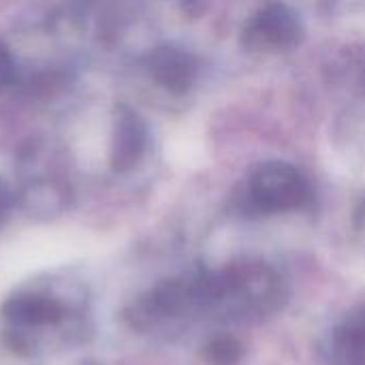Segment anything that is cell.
<instances>
[{
    "label": "cell",
    "mask_w": 365,
    "mask_h": 365,
    "mask_svg": "<svg viewBox=\"0 0 365 365\" xmlns=\"http://www.w3.org/2000/svg\"><path fill=\"white\" fill-rule=\"evenodd\" d=\"M197 321L220 327L257 325L284 310L289 278L263 259H240L220 267L192 269Z\"/></svg>",
    "instance_id": "obj_1"
},
{
    "label": "cell",
    "mask_w": 365,
    "mask_h": 365,
    "mask_svg": "<svg viewBox=\"0 0 365 365\" xmlns=\"http://www.w3.org/2000/svg\"><path fill=\"white\" fill-rule=\"evenodd\" d=\"M312 205V182L304 175V171L284 160L261 163L231 195V212L246 220L306 212Z\"/></svg>",
    "instance_id": "obj_2"
},
{
    "label": "cell",
    "mask_w": 365,
    "mask_h": 365,
    "mask_svg": "<svg viewBox=\"0 0 365 365\" xmlns=\"http://www.w3.org/2000/svg\"><path fill=\"white\" fill-rule=\"evenodd\" d=\"M302 36L299 15L287 2L267 0L244 24L242 45L255 53H278L297 47Z\"/></svg>",
    "instance_id": "obj_3"
},
{
    "label": "cell",
    "mask_w": 365,
    "mask_h": 365,
    "mask_svg": "<svg viewBox=\"0 0 365 365\" xmlns=\"http://www.w3.org/2000/svg\"><path fill=\"white\" fill-rule=\"evenodd\" d=\"M321 353L327 365H365V299L331 323Z\"/></svg>",
    "instance_id": "obj_4"
},
{
    "label": "cell",
    "mask_w": 365,
    "mask_h": 365,
    "mask_svg": "<svg viewBox=\"0 0 365 365\" xmlns=\"http://www.w3.org/2000/svg\"><path fill=\"white\" fill-rule=\"evenodd\" d=\"M148 148V126L141 115L128 107H122L111 137V167L120 173L130 171L143 158Z\"/></svg>",
    "instance_id": "obj_5"
},
{
    "label": "cell",
    "mask_w": 365,
    "mask_h": 365,
    "mask_svg": "<svg viewBox=\"0 0 365 365\" xmlns=\"http://www.w3.org/2000/svg\"><path fill=\"white\" fill-rule=\"evenodd\" d=\"M148 68H150L152 79L160 88H165L173 94H182V92L190 90L192 83L197 81V73H199L197 58L178 47L154 49L152 56L148 58Z\"/></svg>",
    "instance_id": "obj_6"
},
{
    "label": "cell",
    "mask_w": 365,
    "mask_h": 365,
    "mask_svg": "<svg viewBox=\"0 0 365 365\" xmlns=\"http://www.w3.org/2000/svg\"><path fill=\"white\" fill-rule=\"evenodd\" d=\"M2 314L6 317V321L21 325V327H38V325H49L60 321V306L58 302H53L51 297H43V295H32V293H21L11 297L4 308Z\"/></svg>",
    "instance_id": "obj_7"
},
{
    "label": "cell",
    "mask_w": 365,
    "mask_h": 365,
    "mask_svg": "<svg viewBox=\"0 0 365 365\" xmlns=\"http://www.w3.org/2000/svg\"><path fill=\"white\" fill-rule=\"evenodd\" d=\"M203 357L210 365H240L244 359V344L233 334L220 331L205 342Z\"/></svg>",
    "instance_id": "obj_8"
},
{
    "label": "cell",
    "mask_w": 365,
    "mask_h": 365,
    "mask_svg": "<svg viewBox=\"0 0 365 365\" xmlns=\"http://www.w3.org/2000/svg\"><path fill=\"white\" fill-rule=\"evenodd\" d=\"M357 229H359V233L364 235L365 240V199L361 201L359 210H357Z\"/></svg>",
    "instance_id": "obj_9"
},
{
    "label": "cell",
    "mask_w": 365,
    "mask_h": 365,
    "mask_svg": "<svg viewBox=\"0 0 365 365\" xmlns=\"http://www.w3.org/2000/svg\"><path fill=\"white\" fill-rule=\"evenodd\" d=\"M9 205V188L4 186V182L0 180V212Z\"/></svg>",
    "instance_id": "obj_10"
}]
</instances>
